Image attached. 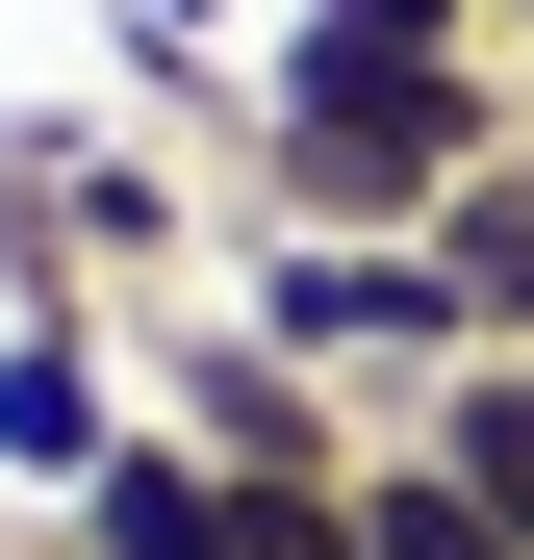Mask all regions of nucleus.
<instances>
[{
  "label": "nucleus",
  "mask_w": 534,
  "mask_h": 560,
  "mask_svg": "<svg viewBox=\"0 0 534 560\" xmlns=\"http://www.w3.org/2000/svg\"><path fill=\"white\" fill-rule=\"evenodd\" d=\"M484 153H509L484 51H331V26H281V77H254V178H281V230H432Z\"/></svg>",
  "instance_id": "nucleus-1"
},
{
  "label": "nucleus",
  "mask_w": 534,
  "mask_h": 560,
  "mask_svg": "<svg viewBox=\"0 0 534 560\" xmlns=\"http://www.w3.org/2000/svg\"><path fill=\"white\" fill-rule=\"evenodd\" d=\"M254 331H281L306 383H407V408L484 357V306H459L432 230H281V255H254Z\"/></svg>",
  "instance_id": "nucleus-2"
},
{
  "label": "nucleus",
  "mask_w": 534,
  "mask_h": 560,
  "mask_svg": "<svg viewBox=\"0 0 534 560\" xmlns=\"http://www.w3.org/2000/svg\"><path fill=\"white\" fill-rule=\"evenodd\" d=\"M178 433H204L229 485H356V458H382V433H356V383H306L254 306H229V331H178Z\"/></svg>",
  "instance_id": "nucleus-3"
},
{
  "label": "nucleus",
  "mask_w": 534,
  "mask_h": 560,
  "mask_svg": "<svg viewBox=\"0 0 534 560\" xmlns=\"http://www.w3.org/2000/svg\"><path fill=\"white\" fill-rule=\"evenodd\" d=\"M51 560H254V485H229L204 433H128L103 485H76V535H51Z\"/></svg>",
  "instance_id": "nucleus-4"
},
{
  "label": "nucleus",
  "mask_w": 534,
  "mask_h": 560,
  "mask_svg": "<svg viewBox=\"0 0 534 560\" xmlns=\"http://www.w3.org/2000/svg\"><path fill=\"white\" fill-rule=\"evenodd\" d=\"M0 458H26L51 510L128 458V408H103V357H76V306H26V331H0Z\"/></svg>",
  "instance_id": "nucleus-5"
},
{
  "label": "nucleus",
  "mask_w": 534,
  "mask_h": 560,
  "mask_svg": "<svg viewBox=\"0 0 534 560\" xmlns=\"http://www.w3.org/2000/svg\"><path fill=\"white\" fill-rule=\"evenodd\" d=\"M432 255H459V306H484V357H534V128L432 205Z\"/></svg>",
  "instance_id": "nucleus-6"
},
{
  "label": "nucleus",
  "mask_w": 534,
  "mask_h": 560,
  "mask_svg": "<svg viewBox=\"0 0 534 560\" xmlns=\"http://www.w3.org/2000/svg\"><path fill=\"white\" fill-rule=\"evenodd\" d=\"M356 535H382V560H534V535H509L432 433H382V458H356Z\"/></svg>",
  "instance_id": "nucleus-7"
},
{
  "label": "nucleus",
  "mask_w": 534,
  "mask_h": 560,
  "mask_svg": "<svg viewBox=\"0 0 534 560\" xmlns=\"http://www.w3.org/2000/svg\"><path fill=\"white\" fill-rule=\"evenodd\" d=\"M407 433H432V458H459V485H484V510L534 535V357H459V383H432Z\"/></svg>",
  "instance_id": "nucleus-8"
},
{
  "label": "nucleus",
  "mask_w": 534,
  "mask_h": 560,
  "mask_svg": "<svg viewBox=\"0 0 534 560\" xmlns=\"http://www.w3.org/2000/svg\"><path fill=\"white\" fill-rule=\"evenodd\" d=\"M281 26H331V51H484V0H281Z\"/></svg>",
  "instance_id": "nucleus-9"
},
{
  "label": "nucleus",
  "mask_w": 534,
  "mask_h": 560,
  "mask_svg": "<svg viewBox=\"0 0 534 560\" xmlns=\"http://www.w3.org/2000/svg\"><path fill=\"white\" fill-rule=\"evenodd\" d=\"M254 560H382V535H356V485H254Z\"/></svg>",
  "instance_id": "nucleus-10"
},
{
  "label": "nucleus",
  "mask_w": 534,
  "mask_h": 560,
  "mask_svg": "<svg viewBox=\"0 0 534 560\" xmlns=\"http://www.w3.org/2000/svg\"><path fill=\"white\" fill-rule=\"evenodd\" d=\"M484 26H534V0H484Z\"/></svg>",
  "instance_id": "nucleus-11"
}]
</instances>
